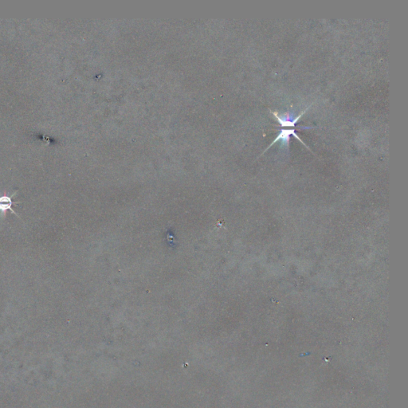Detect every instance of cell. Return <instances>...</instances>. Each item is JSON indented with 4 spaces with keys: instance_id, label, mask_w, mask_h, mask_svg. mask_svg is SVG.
<instances>
[{
    "instance_id": "7a4b0ae2",
    "label": "cell",
    "mask_w": 408,
    "mask_h": 408,
    "mask_svg": "<svg viewBox=\"0 0 408 408\" xmlns=\"http://www.w3.org/2000/svg\"><path fill=\"white\" fill-rule=\"evenodd\" d=\"M306 110H307V109H306ZM306 110L302 112V113L300 114L299 116L295 118L294 120H291L290 118H287V119H286V117H281L277 115V113H273V116L276 117V119L278 120V122L282 125V126L293 127L295 125H296V123L298 122V120H299L300 118L303 116L304 114H306Z\"/></svg>"
},
{
    "instance_id": "6da1fadb",
    "label": "cell",
    "mask_w": 408,
    "mask_h": 408,
    "mask_svg": "<svg viewBox=\"0 0 408 408\" xmlns=\"http://www.w3.org/2000/svg\"><path fill=\"white\" fill-rule=\"evenodd\" d=\"M16 193H17V192L11 196L7 195V194L0 195V213H2L3 215L6 214L7 211H11L14 214H16V216L20 218L19 215L14 211L13 208H12L14 204H19V202L15 203L13 201V197L16 196Z\"/></svg>"
}]
</instances>
